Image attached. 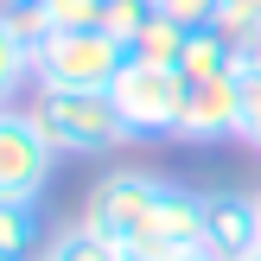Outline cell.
Wrapping results in <instances>:
<instances>
[{
	"label": "cell",
	"mask_w": 261,
	"mask_h": 261,
	"mask_svg": "<svg viewBox=\"0 0 261 261\" xmlns=\"http://www.w3.org/2000/svg\"><path fill=\"white\" fill-rule=\"evenodd\" d=\"M51 32H96L102 25V0H45Z\"/></svg>",
	"instance_id": "obj_13"
},
{
	"label": "cell",
	"mask_w": 261,
	"mask_h": 261,
	"mask_svg": "<svg viewBox=\"0 0 261 261\" xmlns=\"http://www.w3.org/2000/svg\"><path fill=\"white\" fill-rule=\"evenodd\" d=\"M236 140H249L261 153V70L242 58V121H236Z\"/></svg>",
	"instance_id": "obj_12"
},
{
	"label": "cell",
	"mask_w": 261,
	"mask_h": 261,
	"mask_svg": "<svg viewBox=\"0 0 261 261\" xmlns=\"http://www.w3.org/2000/svg\"><path fill=\"white\" fill-rule=\"evenodd\" d=\"M58 147L32 109H0V198H45Z\"/></svg>",
	"instance_id": "obj_5"
},
{
	"label": "cell",
	"mask_w": 261,
	"mask_h": 261,
	"mask_svg": "<svg viewBox=\"0 0 261 261\" xmlns=\"http://www.w3.org/2000/svg\"><path fill=\"white\" fill-rule=\"evenodd\" d=\"M166 185L172 178H160V172H109V178H96L89 185V198H83V223L96 229L102 242H115L121 249V261L147 242V229H153V217H160V198H166Z\"/></svg>",
	"instance_id": "obj_2"
},
{
	"label": "cell",
	"mask_w": 261,
	"mask_h": 261,
	"mask_svg": "<svg viewBox=\"0 0 261 261\" xmlns=\"http://www.w3.org/2000/svg\"><path fill=\"white\" fill-rule=\"evenodd\" d=\"M0 13H7V25L19 38H51V13H45V0H0Z\"/></svg>",
	"instance_id": "obj_15"
},
{
	"label": "cell",
	"mask_w": 261,
	"mask_h": 261,
	"mask_svg": "<svg viewBox=\"0 0 261 261\" xmlns=\"http://www.w3.org/2000/svg\"><path fill=\"white\" fill-rule=\"evenodd\" d=\"M127 70V45L115 32H51L32 45V76L38 89H115Z\"/></svg>",
	"instance_id": "obj_3"
},
{
	"label": "cell",
	"mask_w": 261,
	"mask_h": 261,
	"mask_svg": "<svg viewBox=\"0 0 261 261\" xmlns=\"http://www.w3.org/2000/svg\"><path fill=\"white\" fill-rule=\"evenodd\" d=\"M115 115H121L127 140H178V115H185V76L166 64H134L115 76Z\"/></svg>",
	"instance_id": "obj_4"
},
{
	"label": "cell",
	"mask_w": 261,
	"mask_h": 261,
	"mask_svg": "<svg viewBox=\"0 0 261 261\" xmlns=\"http://www.w3.org/2000/svg\"><path fill=\"white\" fill-rule=\"evenodd\" d=\"M255 198H261V191H255Z\"/></svg>",
	"instance_id": "obj_21"
},
{
	"label": "cell",
	"mask_w": 261,
	"mask_h": 261,
	"mask_svg": "<svg viewBox=\"0 0 261 261\" xmlns=\"http://www.w3.org/2000/svg\"><path fill=\"white\" fill-rule=\"evenodd\" d=\"M51 223L45 198H0V261H45Z\"/></svg>",
	"instance_id": "obj_8"
},
{
	"label": "cell",
	"mask_w": 261,
	"mask_h": 261,
	"mask_svg": "<svg viewBox=\"0 0 261 261\" xmlns=\"http://www.w3.org/2000/svg\"><path fill=\"white\" fill-rule=\"evenodd\" d=\"M25 109L38 115V127L58 147V160H102V153H115L127 140L109 89H32Z\"/></svg>",
	"instance_id": "obj_1"
},
{
	"label": "cell",
	"mask_w": 261,
	"mask_h": 261,
	"mask_svg": "<svg viewBox=\"0 0 261 261\" xmlns=\"http://www.w3.org/2000/svg\"><path fill=\"white\" fill-rule=\"evenodd\" d=\"M45 261H121V249L115 242H102L96 229L76 217L70 229H51V249H45Z\"/></svg>",
	"instance_id": "obj_11"
},
{
	"label": "cell",
	"mask_w": 261,
	"mask_h": 261,
	"mask_svg": "<svg viewBox=\"0 0 261 261\" xmlns=\"http://www.w3.org/2000/svg\"><path fill=\"white\" fill-rule=\"evenodd\" d=\"M185 45H191V25H178L172 13L153 7V19L127 38V58H134V64H166V70H178V64H185Z\"/></svg>",
	"instance_id": "obj_9"
},
{
	"label": "cell",
	"mask_w": 261,
	"mask_h": 261,
	"mask_svg": "<svg viewBox=\"0 0 261 261\" xmlns=\"http://www.w3.org/2000/svg\"><path fill=\"white\" fill-rule=\"evenodd\" d=\"M249 64H255V70H261V45H255V51H249Z\"/></svg>",
	"instance_id": "obj_18"
},
{
	"label": "cell",
	"mask_w": 261,
	"mask_h": 261,
	"mask_svg": "<svg viewBox=\"0 0 261 261\" xmlns=\"http://www.w3.org/2000/svg\"><path fill=\"white\" fill-rule=\"evenodd\" d=\"M249 7H255V13H261V0H249Z\"/></svg>",
	"instance_id": "obj_20"
},
{
	"label": "cell",
	"mask_w": 261,
	"mask_h": 261,
	"mask_svg": "<svg viewBox=\"0 0 261 261\" xmlns=\"http://www.w3.org/2000/svg\"><path fill=\"white\" fill-rule=\"evenodd\" d=\"M185 76V70H178ZM236 121H242V70H223V76H185V115H178V140H236Z\"/></svg>",
	"instance_id": "obj_6"
},
{
	"label": "cell",
	"mask_w": 261,
	"mask_h": 261,
	"mask_svg": "<svg viewBox=\"0 0 261 261\" xmlns=\"http://www.w3.org/2000/svg\"><path fill=\"white\" fill-rule=\"evenodd\" d=\"M38 76H32V38H19L0 13V109H19V96H32Z\"/></svg>",
	"instance_id": "obj_10"
},
{
	"label": "cell",
	"mask_w": 261,
	"mask_h": 261,
	"mask_svg": "<svg viewBox=\"0 0 261 261\" xmlns=\"http://www.w3.org/2000/svg\"><path fill=\"white\" fill-rule=\"evenodd\" d=\"M172 261H223V255H211V249H185V255H172Z\"/></svg>",
	"instance_id": "obj_17"
},
{
	"label": "cell",
	"mask_w": 261,
	"mask_h": 261,
	"mask_svg": "<svg viewBox=\"0 0 261 261\" xmlns=\"http://www.w3.org/2000/svg\"><path fill=\"white\" fill-rule=\"evenodd\" d=\"M153 7L172 13L178 25H191V32H198V25H211V19H217V7H223V0H153Z\"/></svg>",
	"instance_id": "obj_16"
},
{
	"label": "cell",
	"mask_w": 261,
	"mask_h": 261,
	"mask_svg": "<svg viewBox=\"0 0 261 261\" xmlns=\"http://www.w3.org/2000/svg\"><path fill=\"white\" fill-rule=\"evenodd\" d=\"M204 249L223 261H242L249 249H261V198L255 191H236V185L204 191Z\"/></svg>",
	"instance_id": "obj_7"
},
{
	"label": "cell",
	"mask_w": 261,
	"mask_h": 261,
	"mask_svg": "<svg viewBox=\"0 0 261 261\" xmlns=\"http://www.w3.org/2000/svg\"><path fill=\"white\" fill-rule=\"evenodd\" d=\"M147 19H153V0H102V32H115L121 45H127Z\"/></svg>",
	"instance_id": "obj_14"
},
{
	"label": "cell",
	"mask_w": 261,
	"mask_h": 261,
	"mask_svg": "<svg viewBox=\"0 0 261 261\" xmlns=\"http://www.w3.org/2000/svg\"><path fill=\"white\" fill-rule=\"evenodd\" d=\"M242 261H261V249H249V255H242Z\"/></svg>",
	"instance_id": "obj_19"
}]
</instances>
